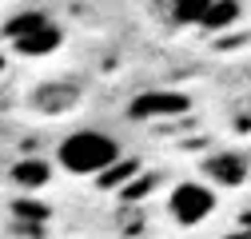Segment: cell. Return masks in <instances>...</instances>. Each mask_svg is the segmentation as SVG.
Masks as SVG:
<instances>
[{"label":"cell","instance_id":"1","mask_svg":"<svg viewBox=\"0 0 251 239\" xmlns=\"http://www.w3.org/2000/svg\"><path fill=\"white\" fill-rule=\"evenodd\" d=\"M56 164L68 175H104L120 164V143L100 128H84L64 136V143L56 147Z\"/></svg>","mask_w":251,"mask_h":239},{"label":"cell","instance_id":"2","mask_svg":"<svg viewBox=\"0 0 251 239\" xmlns=\"http://www.w3.org/2000/svg\"><path fill=\"white\" fill-rule=\"evenodd\" d=\"M4 40L20 56H48V52H56L64 44V28L44 8H24L4 24Z\"/></svg>","mask_w":251,"mask_h":239},{"label":"cell","instance_id":"3","mask_svg":"<svg viewBox=\"0 0 251 239\" xmlns=\"http://www.w3.org/2000/svg\"><path fill=\"white\" fill-rule=\"evenodd\" d=\"M215 188L203 179H179L168 195V215L176 227H200L203 219H211L215 212Z\"/></svg>","mask_w":251,"mask_h":239},{"label":"cell","instance_id":"4","mask_svg":"<svg viewBox=\"0 0 251 239\" xmlns=\"http://www.w3.org/2000/svg\"><path fill=\"white\" fill-rule=\"evenodd\" d=\"M192 112V100L183 92H144L132 100V116L136 120H172V116H183Z\"/></svg>","mask_w":251,"mask_h":239},{"label":"cell","instance_id":"5","mask_svg":"<svg viewBox=\"0 0 251 239\" xmlns=\"http://www.w3.org/2000/svg\"><path fill=\"white\" fill-rule=\"evenodd\" d=\"M203 171H207V179L211 184H243L247 179V160L243 156H235V152H219V156H211L207 164H203Z\"/></svg>","mask_w":251,"mask_h":239},{"label":"cell","instance_id":"6","mask_svg":"<svg viewBox=\"0 0 251 239\" xmlns=\"http://www.w3.org/2000/svg\"><path fill=\"white\" fill-rule=\"evenodd\" d=\"M211 4H215V0H160L164 16L172 24H179V28H200Z\"/></svg>","mask_w":251,"mask_h":239},{"label":"cell","instance_id":"7","mask_svg":"<svg viewBox=\"0 0 251 239\" xmlns=\"http://www.w3.org/2000/svg\"><path fill=\"white\" fill-rule=\"evenodd\" d=\"M32 100H36V108H40V112L60 116V112H68V108L80 100V88H76V84H48V88H40Z\"/></svg>","mask_w":251,"mask_h":239},{"label":"cell","instance_id":"8","mask_svg":"<svg viewBox=\"0 0 251 239\" xmlns=\"http://www.w3.org/2000/svg\"><path fill=\"white\" fill-rule=\"evenodd\" d=\"M48 179H52V167H48V160H20V164L12 167V184H16V188H24V191L44 188Z\"/></svg>","mask_w":251,"mask_h":239},{"label":"cell","instance_id":"9","mask_svg":"<svg viewBox=\"0 0 251 239\" xmlns=\"http://www.w3.org/2000/svg\"><path fill=\"white\" fill-rule=\"evenodd\" d=\"M231 20H239V0H215L200 28H203V32H219V28H227Z\"/></svg>","mask_w":251,"mask_h":239}]
</instances>
